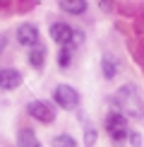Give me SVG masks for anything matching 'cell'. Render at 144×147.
I'll return each mask as SVG.
<instances>
[{
    "instance_id": "6da1fadb",
    "label": "cell",
    "mask_w": 144,
    "mask_h": 147,
    "mask_svg": "<svg viewBox=\"0 0 144 147\" xmlns=\"http://www.w3.org/2000/svg\"><path fill=\"white\" fill-rule=\"evenodd\" d=\"M113 106L118 109V113L130 116V118H142L144 113V101L139 96L135 84H125L113 94Z\"/></svg>"
},
{
    "instance_id": "7a4b0ae2",
    "label": "cell",
    "mask_w": 144,
    "mask_h": 147,
    "mask_svg": "<svg viewBox=\"0 0 144 147\" xmlns=\"http://www.w3.org/2000/svg\"><path fill=\"white\" fill-rule=\"evenodd\" d=\"M53 99L60 109H65V111H72V109H77V104H79V94H77V89H72L70 84H58L55 92H53Z\"/></svg>"
},
{
    "instance_id": "3957f363",
    "label": "cell",
    "mask_w": 144,
    "mask_h": 147,
    "mask_svg": "<svg viewBox=\"0 0 144 147\" xmlns=\"http://www.w3.org/2000/svg\"><path fill=\"white\" fill-rule=\"evenodd\" d=\"M106 130L108 135L113 138V142H123L125 138H127V118H125L123 113H111L106 118Z\"/></svg>"
},
{
    "instance_id": "277c9868",
    "label": "cell",
    "mask_w": 144,
    "mask_h": 147,
    "mask_svg": "<svg viewBox=\"0 0 144 147\" xmlns=\"http://www.w3.org/2000/svg\"><path fill=\"white\" fill-rule=\"evenodd\" d=\"M27 113L31 116V118H36L39 123H43V125H51L53 121H55V111H53V106L46 104V101H31L27 106Z\"/></svg>"
},
{
    "instance_id": "5b68a950",
    "label": "cell",
    "mask_w": 144,
    "mask_h": 147,
    "mask_svg": "<svg viewBox=\"0 0 144 147\" xmlns=\"http://www.w3.org/2000/svg\"><path fill=\"white\" fill-rule=\"evenodd\" d=\"M17 41H19L22 46H29V48H34V46H39V29L34 27V24H19V29H17Z\"/></svg>"
},
{
    "instance_id": "8992f818",
    "label": "cell",
    "mask_w": 144,
    "mask_h": 147,
    "mask_svg": "<svg viewBox=\"0 0 144 147\" xmlns=\"http://www.w3.org/2000/svg\"><path fill=\"white\" fill-rule=\"evenodd\" d=\"M72 27L70 24H65V22H55L51 27V39L53 41H58L60 46H67V44H72Z\"/></svg>"
},
{
    "instance_id": "52a82bcc",
    "label": "cell",
    "mask_w": 144,
    "mask_h": 147,
    "mask_svg": "<svg viewBox=\"0 0 144 147\" xmlns=\"http://www.w3.org/2000/svg\"><path fill=\"white\" fill-rule=\"evenodd\" d=\"M22 84V75L15 68H3L0 70V89H17Z\"/></svg>"
},
{
    "instance_id": "ba28073f",
    "label": "cell",
    "mask_w": 144,
    "mask_h": 147,
    "mask_svg": "<svg viewBox=\"0 0 144 147\" xmlns=\"http://www.w3.org/2000/svg\"><path fill=\"white\" fill-rule=\"evenodd\" d=\"M17 142H19V147H41V142L34 135V130H29V128H22V130H19Z\"/></svg>"
},
{
    "instance_id": "9c48e42d",
    "label": "cell",
    "mask_w": 144,
    "mask_h": 147,
    "mask_svg": "<svg viewBox=\"0 0 144 147\" xmlns=\"http://www.w3.org/2000/svg\"><path fill=\"white\" fill-rule=\"evenodd\" d=\"M29 63H31V68H43V63H46V48L43 46H34L31 51H29Z\"/></svg>"
},
{
    "instance_id": "30bf717a",
    "label": "cell",
    "mask_w": 144,
    "mask_h": 147,
    "mask_svg": "<svg viewBox=\"0 0 144 147\" xmlns=\"http://www.w3.org/2000/svg\"><path fill=\"white\" fill-rule=\"evenodd\" d=\"M60 7L65 12H70V15H82V12L87 10V3H84V0H63Z\"/></svg>"
},
{
    "instance_id": "8fae6325",
    "label": "cell",
    "mask_w": 144,
    "mask_h": 147,
    "mask_svg": "<svg viewBox=\"0 0 144 147\" xmlns=\"http://www.w3.org/2000/svg\"><path fill=\"white\" fill-rule=\"evenodd\" d=\"M101 68H103V77H106V80H113V77H115V72H118V63H115V58L103 56Z\"/></svg>"
},
{
    "instance_id": "7c38bea8",
    "label": "cell",
    "mask_w": 144,
    "mask_h": 147,
    "mask_svg": "<svg viewBox=\"0 0 144 147\" xmlns=\"http://www.w3.org/2000/svg\"><path fill=\"white\" fill-rule=\"evenodd\" d=\"M51 147H77V142H75V138H70V135H55L53 138V142H51Z\"/></svg>"
},
{
    "instance_id": "4fadbf2b",
    "label": "cell",
    "mask_w": 144,
    "mask_h": 147,
    "mask_svg": "<svg viewBox=\"0 0 144 147\" xmlns=\"http://www.w3.org/2000/svg\"><path fill=\"white\" fill-rule=\"evenodd\" d=\"M70 63H72V51H70V46H63L58 53V65L60 68H70Z\"/></svg>"
},
{
    "instance_id": "5bb4252c",
    "label": "cell",
    "mask_w": 144,
    "mask_h": 147,
    "mask_svg": "<svg viewBox=\"0 0 144 147\" xmlns=\"http://www.w3.org/2000/svg\"><path fill=\"white\" fill-rule=\"evenodd\" d=\"M94 142H96V130L87 128V133H84V147H94Z\"/></svg>"
},
{
    "instance_id": "9a60e30c",
    "label": "cell",
    "mask_w": 144,
    "mask_h": 147,
    "mask_svg": "<svg viewBox=\"0 0 144 147\" xmlns=\"http://www.w3.org/2000/svg\"><path fill=\"white\" fill-rule=\"evenodd\" d=\"M130 142H132V147H139L142 145V138H139V133H130Z\"/></svg>"
},
{
    "instance_id": "2e32d148",
    "label": "cell",
    "mask_w": 144,
    "mask_h": 147,
    "mask_svg": "<svg viewBox=\"0 0 144 147\" xmlns=\"http://www.w3.org/2000/svg\"><path fill=\"white\" fill-rule=\"evenodd\" d=\"M5 41H7V39H5V34H0V53H3V48H5Z\"/></svg>"
}]
</instances>
